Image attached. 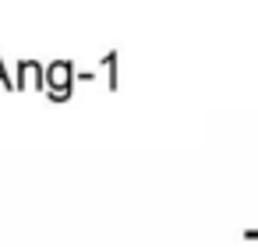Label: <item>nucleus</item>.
Here are the masks:
<instances>
[{
  "instance_id": "obj_1",
  "label": "nucleus",
  "mask_w": 258,
  "mask_h": 247,
  "mask_svg": "<svg viewBox=\"0 0 258 247\" xmlns=\"http://www.w3.org/2000/svg\"><path fill=\"white\" fill-rule=\"evenodd\" d=\"M43 85H50V99L53 103H68L71 92H75V64L71 60H53L46 67Z\"/></svg>"
},
{
  "instance_id": "obj_2",
  "label": "nucleus",
  "mask_w": 258,
  "mask_h": 247,
  "mask_svg": "<svg viewBox=\"0 0 258 247\" xmlns=\"http://www.w3.org/2000/svg\"><path fill=\"white\" fill-rule=\"evenodd\" d=\"M0 81H4V85H8V89H15V81H11V78H8V67H4V60H0Z\"/></svg>"
}]
</instances>
